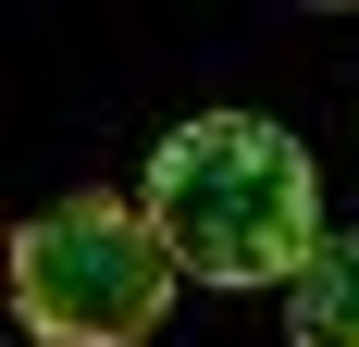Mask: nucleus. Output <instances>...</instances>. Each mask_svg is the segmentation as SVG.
<instances>
[{
	"label": "nucleus",
	"instance_id": "1",
	"mask_svg": "<svg viewBox=\"0 0 359 347\" xmlns=\"http://www.w3.org/2000/svg\"><path fill=\"white\" fill-rule=\"evenodd\" d=\"M137 211L198 285H297L323 261V174L260 112H198L149 149Z\"/></svg>",
	"mask_w": 359,
	"mask_h": 347
},
{
	"label": "nucleus",
	"instance_id": "2",
	"mask_svg": "<svg viewBox=\"0 0 359 347\" xmlns=\"http://www.w3.org/2000/svg\"><path fill=\"white\" fill-rule=\"evenodd\" d=\"M174 285L186 261L161 248V223L137 199H100V186H74L62 211H37L13 236V310L50 347H149Z\"/></svg>",
	"mask_w": 359,
	"mask_h": 347
},
{
	"label": "nucleus",
	"instance_id": "3",
	"mask_svg": "<svg viewBox=\"0 0 359 347\" xmlns=\"http://www.w3.org/2000/svg\"><path fill=\"white\" fill-rule=\"evenodd\" d=\"M285 335L297 347H359V236H323V261L285 285Z\"/></svg>",
	"mask_w": 359,
	"mask_h": 347
}]
</instances>
